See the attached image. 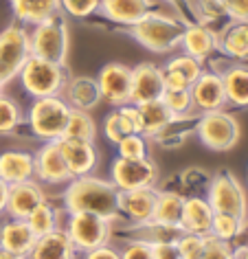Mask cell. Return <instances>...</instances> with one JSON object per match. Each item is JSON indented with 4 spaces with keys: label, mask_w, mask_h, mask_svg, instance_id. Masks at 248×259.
<instances>
[{
    "label": "cell",
    "mask_w": 248,
    "mask_h": 259,
    "mask_svg": "<svg viewBox=\"0 0 248 259\" xmlns=\"http://www.w3.org/2000/svg\"><path fill=\"white\" fill-rule=\"evenodd\" d=\"M64 202L70 213H95L106 220L119 213V189L108 180L95 176H77L70 180Z\"/></svg>",
    "instance_id": "cell-1"
},
{
    "label": "cell",
    "mask_w": 248,
    "mask_h": 259,
    "mask_svg": "<svg viewBox=\"0 0 248 259\" xmlns=\"http://www.w3.org/2000/svg\"><path fill=\"white\" fill-rule=\"evenodd\" d=\"M189 24L174 16H165L158 11H149V14L130 27V33L139 44L154 53H169L182 42L185 29Z\"/></svg>",
    "instance_id": "cell-2"
},
{
    "label": "cell",
    "mask_w": 248,
    "mask_h": 259,
    "mask_svg": "<svg viewBox=\"0 0 248 259\" xmlns=\"http://www.w3.org/2000/svg\"><path fill=\"white\" fill-rule=\"evenodd\" d=\"M20 81L29 95L35 99L40 97H60L66 86V68L64 64H55L49 60L31 55L20 70Z\"/></svg>",
    "instance_id": "cell-3"
},
{
    "label": "cell",
    "mask_w": 248,
    "mask_h": 259,
    "mask_svg": "<svg viewBox=\"0 0 248 259\" xmlns=\"http://www.w3.org/2000/svg\"><path fill=\"white\" fill-rule=\"evenodd\" d=\"M70 116V106L64 97H40L29 110V125L37 139L60 141Z\"/></svg>",
    "instance_id": "cell-4"
},
{
    "label": "cell",
    "mask_w": 248,
    "mask_h": 259,
    "mask_svg": "<svg viewBox=\"0 0 248 259\" xmlns=\"http://www.w3.org/2000/svg\"><path fill=\"white\" fill-rule=\"evenodd\" d=\"M195 132L202 145L213 152H228L237 145L241 137L239 123L233 114L224 112V110H213V112H204L200 121L195 123Z\"/></svg>",
    "instance_id": "cell-5"
},
{
    "label": "cell",
    "mask_w": 248,
    "mask_h": 259,
    "mask_svg": "<svg viewBox=\"0 0 248 259\" xmlns=\"http://www.w3.org/2000/svg\"><path fill=\"white\" fill-rule=\"evenodd\" d=\"M31 55L49 60L55 64H64L68 55V29L60 18L53 16L33 27V33H29Z\"/></svg>",
    "instance_id": "cell-6"
},
{
    "label": "cell",
    "mask_w": 248,
    "mask_h": 259,
    "mask_svg": "<svg viewBox=\"0 0 248 259\" xmlns=\"http://www.w3.org/2000/svg\"><path fill=\"white\" fill-rule=\"evenodd\" d=\"M206 202L211 204L215 213H226V215H235L239 220L248 218V200L246 191L241 183L233 176L231 171H220L211 178L209 185V198Z\"/></svg>",
    "instance_id": "cell-7"
},
{
    "label": "cell",
    "mask_w": 248,
    "mask_h": 259,
    "mask_svg": "<svg viewBox=\"0 0 248 259\" xmlns=\"http://www.w3.org/2000/svg\"><path fill=\"white\" fill-rule=\"evenodd\" d=\"M31 57L29 33L18 24L0 31V81L7 83L20 75L22 66Z\"/></svg>",
    "instance_id": "cell-8"
},
{
    "label": "cell",
    "mask_w": 248,
    "mask_h": 259,
    "mask_svg": "<svg viewBox=\"0 0 248 259\" xmlns=\"http://www.w3.org/2000/svg\"><path fill=\"white\" fill-rule=\"evenodd\" d=\"M66 235L75 244V248H99L110 237V220L95 215V213H70Z\"/></svg>",
    "instance_id": "cell-9"
},
{
    "label": "cell",
    "mask_w": 248,
    "mask_h": 259,
    "mask_svg": "<svg viewBox=\"0 0 248 259\" xmlns=\"http://www.w3.org/2000/svg\"><path fill=\"white\" fill-rule=\"evenodd\" d=\"M110 176L119 191H132L143 189V187H154L156 178H158V169L149 158H116L112 167H110Z\"/></svg>",
    "instance_id": "cell-10"
},
{
    "label": "cell",
    "mask_w": 248,
    "mask_h": 259,
    "mask_svg": "<svg viewBox=\"0 0 248 259\" xmlns=\"http://www.w3.org/2000/svg\"><path fill=\"white\" fill-rule=\"evenodd\" d=\"M97 86H99L101 99L108 101L110 106H126V103H130L132 68L119 62H110L97 75Z\"/></svg>",
    "instance_id": "cell-11"
},
{
    "label": "cell",
    "mask_w": 248,
    "mask_h": 259,
    "mask_svg": "<svg viewBox=\"0 0 248 259\" xmlns=\"http://www.w3.org/2000/svg\"><path fill=\"white\" fill-rule=\"evenodd\" d=\"M165 93L162 70L152 62H141L132 68V86H130V103L141 106L147 101L160 99Z\"/></svg>",
    "instance_id": "cell-12"
},
{
    "label": "cell",
    "mask_w": 248,
    "mask_h": 259,
    "mask_svg": "<svg viewBox=\"0 0 248 259\" xmlns=\"http://www.w3.org/2000/svg\"><path fill=\"white\" fill-rule=\"evenodd\" d=\"M33 158H35V176L42 183L62 185L73 180V174H70L66 160L62 156L57 141H47V145H42Z\"/></svg>",
    "instance_id": "cell-13"
},
{
    "label": "cell",
    "mask_w": 248,
    "mask_h": 259,
    "mask_svg": "<svg viewBox=\"0 0 248 259\" xmlns=\"http://www.w3.org/2000/svg\"><path fill=\"white\" fill-rule=\"evenodd\" d=\"M57 145H60V152H62L64 160H66L73 178L90 176V174L95 171V167L99 165V152H97L95 143L62 137L57 141Z\"/></svg>",
    "instance_id": "cell-14"
},
{
    "label": "cell",
    "mask_w": 248,
    "mask_h": 259,
    "mask_svg": "<svg viewBox=\"0 0 248 259\" xmlns=\"http://www.w3.org/2000/svg\"><path fill=\"white\" fill-rule=\"evenodd\" d=\"M191 99L193 108L202 110V112H213V110H222L226 103V93H224V81H222L220 73H202L198 79L193 81Z\"/></svg>",
    "instance_id": "cell-15"
},
{
    "label": "cell",
    "mask_w": 248,
    "mask_h": 259,
    "mask_svg": "<svg viewBox=\"0 0 248 259\" xmlns=\"http://www.w3.org/2000/svg\"><path fill=\"white\" fill-rule=\"evenodd\" d=\"M44 200V189L33 180L27 183H18L9 187V198H7V213L16 220H27Z\"/></svg>",
    "instance_id": "cell-16"
},
{
    "label": "cell",
    "mask_w": 248,
    "mask_h": 259,
    "mask_svg": "<svg viewBox=\"0 0 248 259\" xmlns=\"http://www.w3.org/2000/svg\"><path fill=\"white\" fill-rule=\"evenodd\" d=\"M156 196H158V191L154 187L119 191V211L126 213L136 224H147V222H152V215H154Z\"/></svg>",
    "instance_id": "cell-17"
},
{
    "label": "cell",
    "mask_w": 248,
    "mask_h": 259,
    "mask_svg": "<svg viewBox=\"0 0 248 259\" xmlns=\"http://www.w3.org/2000/svg\"><path fill=\"white\" fill-rule=\"evenodd\" d=\"M37 235L29 226L27 220H16L11 218L0 226V248L9 250L11 255L24 259L29 255V250L33 248Z\"/></svg>",
    "instance_id": "cell-18"
},
{
    "label": "cell",
    "mask_w": 248,
    "mask_h": 259,
    "mask_svg": "<svg viewBox=\"0 0 248 259\" xmlns=\"http://www.w3.org/2000/svg\"><path fill=\"white\" fill-rule=\"evenodd\" d=\"M215 211L204 198L191 196L185 198L182 202V215H180V229L185 233H193V235H211V224H213Z\"/></svg>",
    "instance_id": "cell-19"
},
{
    "label": "cell",
    "mask_w": 248,
    "mask_h": 259,
    "mask_svg": "<svg viewBox=\"0 0 248 259\" xmlns=\"http://www.w3.org/2000/svg\"><path fill=\"white\" fill-rule=\"evenodd\" d=\"M152 9L154 0H101L99 5L103 18L116 24H128V27L143 20Z\"/></svg>",
    "instance_id": "cell-20"
},
{
    "label": "cell",
    "mask_w": 248,
    "mask_h": 259,
    "mask_svg": "<svg viewBox=\"0 0 248 259\" xmlns=\"http://www.w3.org/2000/svg\"><path fill=\"white\" fill-rule=\"evenodd\" d=\"M35 176V158L24 150H9L0 154V178L9 187L27 183Z\"/></svg>",
    "instance_id": "cell-21"
},
{
    "label": "cell",
    "mask_w": 248,
    "mask_h": 259,
    "mask_svg": "<svg viewBox=\"0 0 248 259\" xmlns=\"http://www.w3.org/2000/svg\"><path fill=\"white\" fill-rule=\"evenodd\" d=\"M162 70V81L167 88H191L193 81L202 75V66L198 60H193L191 55H176L172 57Z\"/></svg>",
    "instance_id": "cell-22"
},
{
    "label": "cell",
    "mask_w": 248,
    "mask_h": 259,
    "mask_svg": "<svg viewBox=\"0 0 248 259\" xmlns=\"http://www.w3.org/2000/svg\"><path fill=\"white\" fill-rule=\"evenodd\" d=\"M75 257V244L70 242L66 231L55 229L53 233L37 237L33 248L24 259H73Z\"/></svg>",
    "instance_id": "cell-23"
},
{
    "label": "cell",
    "mask_w": 248,
    "mask_h": 259,
    "mask_svg": "<svg viewBox=\"0 0 248 259\" xmlns=\"http://www.w3.org/2000/svg\"><path fill=\"white\" fill-rule=\"evenodd\" d=\"M64 101L75 110H93L95 106H99L101 93L97 86V79L93 77H73L70 81H66L64 86Z\"/></svg>",
    "instance_id": "cell-24"
},
{
    "label": "cell",
    "mask_w": 248,
    "mask_h": 259,
    "mask_svg": "<svg viewBox=\"0 0 248 259\" xmlns=\"http://www.w3.org/2000/svg\"><path fill=\"white\" fill-rule=\"evenodd\" d=\"M106 137L108 141H112L116 145L119 141H123L130 134H141V121H139V110L136 106H119L114 112H110L106 116Z\"/></svg>",
    "instance_id": "cell-25"
},
{
    "label": "cell",
    "mask_w": 248,
    "mask_h": 259,
    "mask_svg": "<svg viewBox=\"0 0 248 259\" xmlns=\"http://www.w3.org/2000/svg\"><path fill=\"white\" fill-rule=\"evenodd\" d=\"M180 44L187 51V55L202 62L218 49V33L209 29L206 24H189L185 29V35H182Z\"/></svg>",
    "instance_id": "cell-26"
},
{
    "label": "cell",
    "mask_w": 248,
    "mask_h": 259,
    "mask_svg": "<svg viewBox=\"0 0 248 259\" xmlns=\"http://www.w3.org/2000/svg\"><path fill=\"white\" fill-rule=\"evenodd\" d=\"M218 49L233 60H248V22H228L218 33Z\"/></svg>",
    "instance_id": "cell-27"
},
{
    "label": "cell",
    "mask_w": 248,
    "mask_h": 259,
    "mask_svg": "<svg viewBox=\"0 0 248 259\" xmlns=\"http://www.w3.org/2000/svg\"><path fill=\"white\" fill-rule=\"evenodd\" d=\"M136 110H139V121H141V134L143 137H158L162 130L176 119L160 99L141 103V106H136Z\"/></svg>",
    "instance_id": "cell-28"
},
{
    "label": "cell",
    "mask_w": 248,
    "mask_h": 259,
    "mask_svg": "<svg viewBox=\"0 0 248 259\" xmlns=\"http://www.w3.org/2000/svg\"><path fill=\"white\" fill-rule=\"evenodd\" d=\"M11 9L20 22L35 27V24L57 16L60 0H11Z\"/></svg>",
    "instance_id": "cell-29"
},
{
    "label": "cell",
    "mask_w": 248,
    "mask_h": 259,
    "mask_svg": "<svg viewBox=\"0 0 248 259\" xmlns=\"http://www.w3.org/2000/svg\"><path fill=\"white\" fill-rule=\"evenodd\" d=\"M226 101L233 106H248V66H231L222 75Z\"/></svg>",
    "instance_id": "cell-30"
},
{
    "label": "cell",
    "mask_w": 248,
    "mask_h": 259,
    "mask_svg": "<svg viewBox=\"0 0 248 259\" xmlns=\"http://www.w3.org/2000/svg\"><path fill=\"white\" fill-rule=\"evenodd\" d=\"M182 202H185V198H182L180 193H176V191H160L158 196H156L152 222H158V224H178L180 226Z\"/></svg>",
    "instance_id": "cell-31"
},
{
    "label": "cell",
    "mask_w": 248,
    "mask_h": 259,
    "mask_svg": "<svg viewBox=\"0 0 248 259\" xmlns=\"http://www.w3.org/2000/svg\"><path fill=\"white\" fill-rule=\"evenodd\" d=\"M64 137L95 143V139H97V125H95L93 116H90L86 110L70 108V116H68L66 130H64Z\"/></svg>",
    "instance_id": "cell-32"
},
{
    "label": "cell",
    "mask_w": 248,
    "mask_h": 259,
    "mask_svg": "<svg viewBox=\"0 0 248 259\" xmlns=\"http://www.w3.org/2000/svg\"><path fill=\"white\" fill-rule=\"evenodd\" d=\"M160 101L169 108V112H172L176 119L187 116L189 112H191V108H193L191 90H189V88H167L165 93H162Z\"/></svg>",
    "instance_id": "cell-33"
},
{
    "label": "cell",
    "mask_w": 248,
    "mask_h": 259,
    "mask_svg": "<svg viewBox=\"0 0 248 259\" xmlns=\"http://www.w3.org/2000/svg\"><path fill=\"white\" fill-rule=\"evenodd\" d=\"M246 222L235 215H226V213H215L213 215V224H211V235L224 242H231L244 231Z\"/></svg>",
    "instance_id": "cell-34"
},
{
    "label": "cell",
    "mask_w": 248,
    "mask_h": 259,
    "mask_svg": "<svg viewBox=\"0 0 248 259\" xmlns=\"http://www.w3.org/2000/svg\"><path fill=\"white\" fill-rule=\"evenodd\" d=\"M27 222H29L31 229H33L35 235L42 237V235H47V233H53V231L57 229V213L53 211V206H51V204L42 202V204L37 206V209L27 218Z\"/></svg>",
    "instance_id": "cell-35"
},
{
    "label": "cell",
    "mask_w": 248,
    "mask_h": 259,
    "mask_svg": "<svg viewBox=\"0 0 248 259\" xmlns=\"http://www.w3.org/2000/svg\"><path fill=\"white\" fill-rule=\"evenodd\" d=\"M22 123L20 106L7 95H0V134H9Z\"/></svg>",
    "instance_id": "cell-36"
},
{
    "label": "cell",
    "mask_w": 248,
    "mask_h": 259,
    "mask_svg": "<svg viewBox=\"0 0 248 259\" xmlns=\"http://www.w3.org/2000/svg\"><path fill=\"white\" fill-rule=\"evenodd\" d=\"M116 150H119L121 158H147V137L143 134H130L123 141L116 143Z\"/></svg>",
    "instance_id": "cell-37"
},
{
    "label": "cell",
    "mask_w": 248,
    "mask_h": 259,
    "mask_svg": "<svg viewBox=\"0 0 248 259\" xmlns=\"http://www.w3.org/2000/svg\"><path fill=\"white\" fill-rule=\"evenodd\" d=\"M193 11H195V16L202 20V24L215 22V20H220V18H228L224 0H195Z\"/></svg>",
    "instance_id": "cell-38"
},
{
    "label": "cell",
    "mask_w": 248,
    "mask_h": 259,
    "mask_svg": "<svg viewBox=\"0 0 248 259\" xmlns=\"http://www.w3.org/2000/svg\"><path fill=\"white\" fill-rule=\"evenodd\" d=\"M176 248H178L180 259H200L204 250V237L193 235V233H182L176 239Z\"/></svg>",
    "instance_id": "cell-39"
},
{
    "label": "cell",
    "mask_w": 248,
    "mask_h": 259,
    "mask_svg": "<svg viewBox=\"0 0 248 259\" xmlns=\"http://www.w3.org/2000/svg\"><path fill=\"white\" fill-rule=\"evenodd\" d=\"M101 0H60V9H64L70 18H88L99 11Z\"/></svg>",
    "instance_id": "cell-40"
},
{
    "label": "cell",
    "mask_w": 248,
    "mask_h": 259,
    "mask_svg": "<svg viewBox=\"0 0 248 259\" xmlns=\"http://www.w3.org/2000/svg\"><path fill=\"white\" fill-rule=\"evenodd\" d=\"M200 259H233V248L224 239L204 235V250H202Z\"/></svg>",
    "instance_id": "cell-41"
},
{
    "label": "cell",
    "mask_w": 248,
    "mask_h": 259,
    "mask_svg": "<svg viewBox=\"0 0 248 259\" xmlns=\"http://www.w3.org/2000/svg\"><path fill=\"white\" fill-rule=\"evenodd\" d=\"M121 259H154L152 244L145 242V239H136V242H130L128 248L121 252Z\"/></svg>",
    "instance_id": "cell-42"
},
{
    "label": "cell",
    "mask_w": 248,
    "mask_h": 259,
    "mask_svg": "<svg viewBox=\"0 0 248 259\" xmlns=\"http://www.w3.org/2000/svg\"><path fill=\"white\" fill-rule=\"evenodd\" d=\"M224 7L231 20L248 22V0H224Z\"/></svg>",
    "instance_id": "cell-43"
},
{
    "label": "cell",
    "mask_w": 248,
    "mask_h": 259,
    "mask_svg": "<svg viewBox=\"0 0 248 259\" xmlns=\"http://www.w3.org/2000/svg\"><path fill=\"white\" fill-rule=\"evenodd\" d=\"M152 252H154V259H180L176 244H167V242L152 244Z\"/></svg>",
    "instance_id": "cell-44"
},
{
    "label": "cell",
    "mask_w": 248,
    "mask_h": 259,
    "mask_svg": "<svg viewBox=\"0 0 248 259\" xmlns=\"http://www.w3.org/2000/svg\"><path fill=\"white\" fill-rule=\"evenodd\" d=\"M86 259H121V252L114 250L112 246H99V248H93L88 250V257Z\"/></svg>",
    "instance_id": "cell-45"
},
{
    "label": "cell",
    "mask_w": 248,
    "mask_h": 259,
    "mask_svg": "<svg viewBox=\"0 0 248 259\" xmlns=\"http://www.w3.org/2000/svg\"><path fill=\"white\" fill-rule=\"evenodd\" d=\"M7 198H9V185L0 178V213L7 211Z\"/></svg>",
    "instance_id": "cell-46"
},
{
    "label": "cell",
    "mask_w": 248,
    "mask_h": 259,
    "mask_svg": "<svg viewBox=\"0 0 248 259\" xmlns=\"http://www.w3.org/2000/svg\"><path fill=\"white\" fill-rule=\"evenodd\" d=\"M233 259H248V246H239L237 250H233Z\"/></svg>",
    "instance_id": "cell-47"
},
{
    "label": "cell",
    "mask_w": 248,
    "mask_h": 259,
    "mask_svg": "<svg viewBox=\"0 0 248 259\" xmlns=\"http://www.w3.org/2000/svg\"><path fill=\"white\" fill-rule=\"evenodd\" d=\"M169 5H172V7H176L178 11H182V7H185V5L189 3V0H167Z\"/></svg>",
    "instance_id": "cell-48"
},
{
    "label": "cell",
    "mask_w": 248,
    "mask_h": 259,
    "mask_svg": "<svg viewBox=\"0 0 248 259\" xmlns=\"http://www.w3.org/2000/svg\"><path fill=\"white\" fill-rule=\"evenodd\" d=\"M0 259H20V257H16V255H11V252H9V250L0 248Z\"/></svg>",
    "instance_id": "cell-49"
},
{
    "label": "cell",
    "mask_w": 248,
    "mask_h": 259,
    "mask_svg": "<svg viewBox=\"0 0 248 259\" xmlns=\"http://www.w3.org/2000/svg\"><path fill=\"white\" fill-rule=\"evenodd\" d=\"M3 88H5V83H3V81H0V95H3Z\"/></svg>",
    "instance_id": "cell-50"
}]
</instances>
